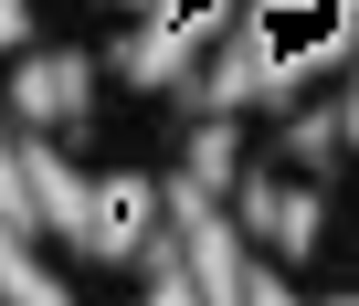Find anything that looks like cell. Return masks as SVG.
<instances>
[{"label": "cell", "instance_id": "cell-6", "mask_svg": "<svg viewBox=\"0 0 359 306\" xmlns=\"http://www.w3.org/2000/svg\"><path fill=\"white\" fill-rule=\"evenodd\" d=\"M74 85H85V74H74V64H43V74H32V95H22V106H43V116H64V106H74Z\"/></svg>", "mask_w": 359, "mask_h": 306}, {"label": "cell", "instance_id": "cell-1", "mask_svg": "<svg viewBox=\"0 0 359 306\" xmlns=\"http://www.w3.org/2000/svg\"><path fill=\"white\" fill-rule=\"evenodd\" d=\"M348 22H359V0H264V11L233 32L222 95H275V85H296L306 64L348 53Z\"/></svg>", "mask_w": 359, "mask_h": 306}, {"label": "cell", "instance_id": "cell-5", "mask_svg": "<svg viewBox=\"0 0 359 306\" xmlns=\"http://www.w3.org/2000/svg\"><path fill=\"white\" fill-rule=\"evenodd\" d=\"M22 180H32V211H43V222L85 232V180H74L64 159H43V148H32V159H22Z\"/></svg>", "mask_w": 359, "mask_h": 306}, {"label": "cell", "instance_id": "cell-8", "mask_svg": "<svg viewBox=\"0 0 359 306\" xmlns=\"http://www.w3.org/2000/svg\"><path fill=\"white\" fill-rule=\"evenodd\" d=\"M11 32H22V0H0V43H11Z\"/></svg>", "mask_w": 359, "mask_h": 306}, {"label": "cell", "instance_id": "cell-3", "mask_svg": "<svg viewBox=\"0 0 359 306\" xmlns=\"http://www.w3.org/2000/svg\"><path fill=\"white\" fill-rule=\"evenodd\" d=\"M180 222H191V295H201V306H243V295H254V285H243V243H233L201 201H180Z\"/></svg>", "mask_w": 359, "mask_h": 306}, {"label": "cell", "instance_id": "cell-9", "mask_svg": "<svg viewBox=\"0 0 359 306\" xmlns=\"http://www.w3.org/2000/svg\"><path fill=\"white\" fill-rule=\"evenodd\" d=\"M243 306H285V295H275V285H254V295H243Z\"/></svg>", "mask_w": 359, "mask_h": 306}, {"label": "cell", "instance_id": "cell-7", "mask_svg": "<svg viewBox=\"0 0 359 306\" xmlns=\"http://www.w3.org/2000/svg\"><path fill=\"white\" fill-rule=\"evenodd\" d=\"M148 306H201V295H191V285H158V295H148Z\"/></svg>", "mask_w": 359, "mask_h": 306}, {"label": "cell", "instance_id": "cell-2", "mask_svg": "<svg viewBox=\"0 0 359 306\" xmlns=\"http://www.w3.org/2000/svg\"><path fill=\"white\" fill-rule=\"evenodd\" d=\"M148 232H158V180H137V169L85 180V243L95 253H137Z\"/></svg>", "mask_w": 359, "mask_h": 306}, {"label": "cell", "instance_id": "cell-10", "mask_svg": "<svg viewBox=\"0 0 359 306\" xmlns=\"http://www.w3.org/2000/svg\"><path fill=\"white\" fill-rule=\"evenodd\" d=\"M348 306H359V295H348Z\"/></svg>", "mask_w": 359, "mask_h": 306}, {"label": "cell", "instance_id": "cell-4", "mask_svg": "<svg viewBox=\"0 0 359 306\" xmlns=\"http://www.w3.org/2000/svg\"><path fill=\"white\" fill-rule=\"evenodd\" d=\"M233 22V0H158V32H148V74H180L212 32Z\"/></svg>", "mask_w": 359, "mask_h": 306}]
</instances>
